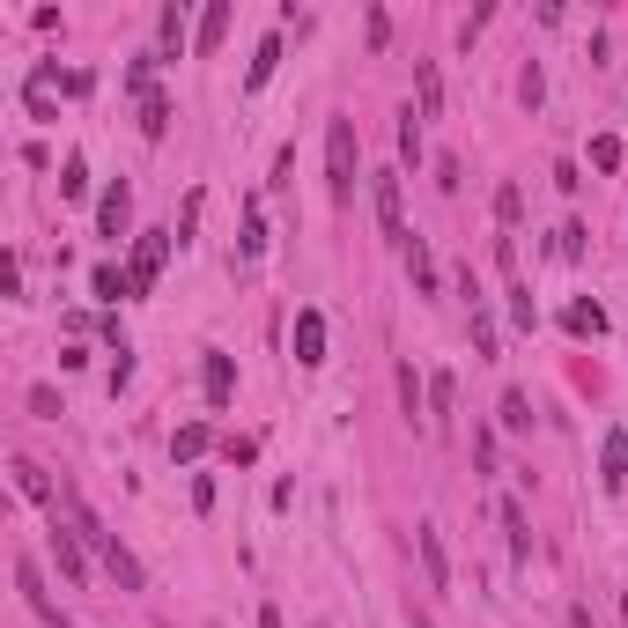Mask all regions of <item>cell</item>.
Wrapping results in <instances>:
<instances>
[{"label":"cell","instance_id":"1","mask_svg":"<svg viewBox=\"0 0 628 628\" xmlns=\"http://www.w3.org/2000/svg\"><path fill=\"white\" fill-rule=\"evenodd\" d=\"M326 193L333 207H355V119L326 126Z\"/></svg>","mask_w":628,"mask_h":628},{"label":"cell","instance_id":"2","mask_svg":"<svg viewBox=\"0 0 628 628\" xmlns=\"http://www.w3.org/2000/svg\"><path fill=\"white\" fill-rule=\"evenodd\" d=\"M45 547H52V562L67 569V584H89V555H82V532H74V518H60V510H52V532H45Z\"/></svg>","mask_w":628,"mask_h":628},{"label":"cell","instance_id":"3","mask_svg":"<svg viewBox=\"0 0 628 628\" xmlns=\"http://www.w3.org/2000/svg\"><path fill=\"white\" fill-rule=\"evenodd\" d=\"M370 193H377V230H385V244H399V252H407L414 230H407V207H399V178H377Z\"/></svg>","mask_w":628,"mask_h":628},{"label":"cell","instance_id":"4","mask_svg":"<svg viewBox=\"0 0 628 628\" xmlns=\"http://www.w3.org/2000/svg\"><path fill=\"white\" fill-rule=\"evenodd\" d=\"M15 592H23V599H30V614H37V621H45V628H67V614H60V599H52V592H45V577H37V562H30V555H23V562H15Z\"/></svg>","mask_w":628,"mask_h":628},{"label":"cell","instance_id":"5","mask_svg":"<svg viewBox=\"0 0 628 628\" xmlns=\"http://www.w3.org/2000/svg\"><path fill=\"white\" fill-rule=\"evenodd\" d=\"M163 252H170V237H163V230H148L141 244H133V274H126V289H133V296H148V289H156Z\"/></svg>","mask_w":628,"mask_h":628},{"label":"cell","instance_id":"6","mask_svg":"<svg viewBox=\"0 0 628 628\" xmlns=\"http://www.w3.org/2000/svg\"><path fill=\"white\" fill-rule=\"evenodd\" d=\"M296 363H303V370H318V363H326V318H318L311 303L296 311Z\"/></svg>","mask_w":628,"mask_h":628},{"label":"cell","instance_id":"7","mask_svg":"<svg viewBox=\"0 0 628 628\" xmlns=\"http://www.w3.org/2000/svg\"><path fill=\"white\" fill-rule=\"evenodd\" d=\"M126 222H133V193H126V185H111V193L97 200V230L104 237H126Z\"/></svg>","mask_w":628,"mask_h":628},{"label":"cell","instance_id":"8","mask_svg":"<svg viewBox=\"0 0 628 628\" xmlns=\"http://www.w3.org/2000/svg\"><path fill=\"white\" fill-rule=\"evenodd\" d=\"M599 481H606V496H621V488H628V436L614 429V436H606V451H599Z\"/></svg>","mask_w":628,"mask_h":628},{"label":"cell","instance_id":"9","mask_svg":"<svg viewBox=\"0 0 628 628\" xmlns=\"http://www.w3.org/2000/svg\"><path fill=\"white\" fill-rule=\"evenodd\" d=\"M414 540H422V569H429V592H444L451 569H444V540H436V525H414Z\"/></svg>","mask_w":628,"mask_h":628},{"label":"cell","instance_id":"10","mask_svg":"<svg viewBox=\"0 0 628 628\" xmlns=\"http://www.w3.org/2000/svg\"><path fill=\"white\" fill-rule=\"evenodd\" d=\"M451 399H459V385L436 370V377H429V407H436V414H429V436H451Z\"/></svg>","mask_w":628,"mask_h":628},{"label":"cell","instance_id":"11","mask_svg":"<svg viewBox=\"0 0 628 628\" xmlns=\"http://www.w3.org/2000/svg\"><path fill=\"white\" fill-rule=\"evenodd\" d=\"M15 488H23L30 503H45V510H60V496H52V481H45V466L37 459H15Z\"/></svg>","mask_w":628,"mask_h":628},{"label":"cell","instance_id":"12","mask_svg":"<svg viewBox=\"0 0 628 628\" xmlns=\"http://www.w3.org/2000/svg\"><path fill=\"white\" fill-rule=\"evenodd\" d=\"M200 385H207V399L222 407V399L237 392V370H230V355H215V348H207V370H200Z\"/></svg>","mask_w":628,"mask_h":628},{"label":"cell","instance_id":"13","mask_svg":"<svg viewBox=\"0 0 628 628\" xmlns=\"http://www.w3.org/2000/svg\"><path fill=\"white\" fill-rule=\"evenodd\" d=\"M185 52V8H163V23H156V60H178Z\"/></svg>","mask_w":628,"mask_h":628},{"label":"cell","instance_id":"14","mask_svg":"<svg viewBox=\"0 0 628 628\" xmlns=\"http://www.w3.org/2000/svg\"><path fill=\"white\" fill-rule=\"evenodd\" d=\"M422 399H429V385H422V377H414V363H399V407H407V422H422V429H429Z\"/></svg>","mask_w":628,"mask_h":628},{"label":"cell","instance_id":"15","mask_svg":"<svg viewBox=\"0 0 628 628\" xmlns=\"http://www.w3.org/2000/svg\"><path fill=\"white\" fill-rule=\"evenodd\" d=\"M407 274H414V296H436V259H429V244H422V237L407 244Z\"/></svg>","mask_w":628,"mask_h":628},{"label":"cell","instance_id":"16","mask_svg":"<svg viewBox=\"0 0 628 628\" xmlns=\"http://www.w3.org/2000/svg\"><path fill=\"white\" fill-rule=\"evenodd\" d=\"M414 89H422V119H436V111H444V82H436L429 60H414Z\"/></svg>","mask_w":628,"mask_h":628},{"label":"cell","instance_id":"17","mask_svg":"<svg viewBox=\"0 0 628 628\" xmlns=\"http://www.w3.org/2000/svg\"><path fill=\"white\" fill-rule=\"evenodd\" d=\"M222 37H230V0H215V8L200 15V52H215Z\"/></svg>","mask_w":628,"mask_h":628},{"label":"cell","instance_id":"18","mask_svg":"<svg viewBox=\"0 0 628 628\" xmlns=\"http://www.w3.org/2000/svg\"><path fill=\"white\" fill-rule=\"evenodd\" d=\"M274 60H281V37H266V45L252 52V67H244V89H266V74H274Z\"/></svg>","mask_w":628,"mask_h":628},{"label":"cell","instance_id":"19","mask_svg":"<svg viewBox=\"0 0 628 628\" xmlns=\"http://www.w3.org/2000/svg\"><path fill=\"white\" fill-rule=\"evenodd\" d=\"M141 133H148V141L170 133V97H141Z\"/></svg>","mask_w":628,"mask_h":628},{"label":"cell","instance_id":"20","mask_svg":"<svg viewBox=\"0 0 628 628\" xmlns=\"http://www.w3.org/2000/svg\"><path fill=\"white\" fill-rule=\"evenodd\" d=\"M496 222H503V230L525 222V193H518V185H496Z\"/></svg>","mask_w":628,"mask_h":628},{"label":"cell","instance_id":"21","mask_svg":"<svg viewBox=\"0 0 628 628\" xmlns=\"http://www.w3.org/2000/svg\"><path fill=\"white\" fill-rule=\"evenodd\" d=\"M562 326H569V333H606V311H599V303H569Z\"/></svg>","mask_w":628,"mask_h":628},{"label":"cell","instance_id":"22","mask_svg":"<svg viewBox=\"0 0 628 628\" xmlns=\"http://www.w3.org/2000/svg\"><path fill=\"white\" fill-rule=\"evenodd\" d=\"M60 193H67V200H82V193H89V163H82V156H67V163H60Z\"/></svg>","mask_w":628,"mask_h":628},{"label":"cell","instance_id":"23","mask_svg":"<svg viewBox=\"0 0 628 628\" xmlns=\"http://www.w3.org/2000/svg\"><path fill=\"white\" fill-rule=\"evenodd\" d=\"M503 429H532V399L525 392H503V414H496Z\"/></svg>","mask_w":628,"mask_h":628},{"label":"cell","instance_id":"24","mask_svg":"<svg viewBox=\"0 0 628 628\" xmlns=\"http://www.w3.org/2000/svg\"><path fill=\"white\" fill-rule=\"evenodd\" d=\"M399 156L422 163V119H414V111H399Z\"/></svg>","mask_w":628,"mask_h":628},{"label":"cell","instance_id":"25","mask_svg":"<svg viewBox=\"0 0 628 628\" xmlns=\"http://www.w3.org/2000/svg\"><path fill=\"white\" fill-rule=\"evenodd\" d=\"M89 289H97L104 303H119V296H133L126 281H119V266H97V274H89Z\"/></svg>","mask_w":628,"mask_h":628},{"label":"cell","instance_id":"26","mask_svg":"<svg viewBox=\"0 0 628 628\" xmlns=\"http://www.w3.org/2000/svg\"><path fill=\"white\" fill-rule=\"evenodd\" d=\"M503 532H510V547H518V555H532V532H525V510H518V503H503Z\"/></svg>","mask_w":628,"mask_h":628},{"label":"cell","instance_id":"27","mask_svg":"<svg viewBox=\"0 0 628 628\" xmlns=\"http://www.w3.org/2000/svg\"><path fill=\"white\" fill-rule=\"evenodd\" d=\"M473 348L496 355V318H488V303H473Z\"/></svg>","mask_w":628,"mask_h":628},{"label":"cell","instance_id":"28","mask_svg":"<svg viewBox=\"0 0 628 628\" xmlns=\"http://www.w3.org/2000/svg\"><path fill=\"white\" fill-rule=\"evenodd\" d=\"M584 252V222H562L555 230V259H577Z\"/></svg>","mask_w":628,"mask_h":628},{"label":"cell","instance_id":"29","mask_svg":"<svg viewBox=\"0 0 628 628\" xmlns=\"http://www.w3.org/2000/svg\"><path fill=\"white\" fill-rule=\"evenodd\" d=\"M30 414H37V422H60V392L37 385V392H30Z\"/></svg>","mask_w":628,"mask_h":628},{"label":"cell","instance_id":"30","mask_svg":"<svg viewBox=\"0 0 628 628\" xmlns=\"http://www.w3.org/2000/svg\"><path fill=\"white\" fill-rule=\"evenodd\" d=\"M518 97H525V111H540V97H547V82H540V67H525V74H518Z\"/></svg>","mask_w":628,"mask_h":628},{"label":"cell","instance_id":"31","mask_svg":"<svg viewBox=\"0 0 628 628\" xmlns=\"http://www.w3.org/2000/svg\"><path fill=\"white\" fill-rule=\"evenodd\" d=\"M266 252V222H259V207H252V215H244V259H259Z\"/></svg>","mask_w":628,"mask_h":628},{"label":"cell","instance_id":"32","mask_svg":"<svg viewBox=\"0 0 628 628\" xmlns=\"http://www.w3.org/2000/svg\"><path fill=\"white\" fill-rule=\"evenodd\" d=\"M170 451H178V459H200V451H207V429H200V422L178 429V444H170Z\"/></svg>","mask_w":628,"mask_h":628},{"label":"cell","instance_id":"33","mask_svg":"<svg viewBox=\"0 0 628 628\" xmlns=\"http://www.w3.org/2000/svg\"><path fill=\"white\" fill-rule=\"evenodd\" d=\"M592 163H599V170L621 163V141H614V133H599V141H592Z\"/></svg>","mask_w":628,"mask_h":628},{"label":"cell","instance_id":"34","mask_svg":"<svg viewBox=\"0 0 628 628\" xmlns=\"http://www.w3.org/2000/svg\"><path fill=\"white\" fill-rule=\"evenodd\" d=\"M510 326L532 333V289H510Z\"/></svg>","mask_w":628,"mask_h":628},{"label":"cell","instance_id":"35","mask_svg":"<svg viewBox=\"0 0 628 628\" xmlns=\"http://www.w3.org/2000/svg\"><path fill=\"white\" fill-rule=\"evenodd\" d=\"M363 23H370V45H377V52H385V37H392V15H385V8H370V15H363Z\"/></svg>","mask_w":628,"mask_h":628},{"label":"cell","instance_id":"36","mask_svg":"<svg viewBox=\"0 0 628 628\" xmlns=\"http://www.w3.org/2000/svg\"><path fill=\"white\" fill-rule=\"evenodd\" d=\"M259 628H281V614H274V606H259Z\"/></svg>","mask_w":628,"mask_h":628},{"label":"cell","instance_id":"37","mask_svg":"<svg viewBox=\"0 0 628 628\" xmlns=\"http://www.w3.org/2000/svg\"><path fill=\"white\" fill-rule=\"evenodd\" d=\"M414 628H436V621H429V614H414Z\"/></svg>","mask_w":628,"mask_h":628}]
</instances>
